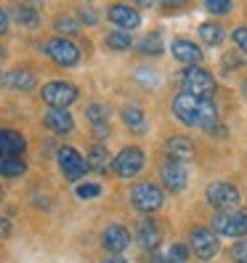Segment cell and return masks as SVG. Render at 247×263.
Here are the masks:
<instances>
[{"label": "cell", "instance_id": "cell-37", "mask_svg": "<svg viewBox=\"0 0 247 263\" xmlns=\"http://www.w3.org/2000/svg\"><path fill=\"white\" fill-rule=\"evenodd\" d=\"M8 32V13L0 8V35H6Z\"/></svg>", "mask_w": 247, "mask_h": 263}, {"label": "cell", "instance_id": "cell-34", "mask_svg": "<svg viewBox=\"0 0 247 263\" xmlns=\"http://www.w3.org/2000/svg\"><path fill=\"white\" fill-rule=\"evenodd\" d=\"M231 37H234L237 48L247 53V27H237V29H234V35H231Z\"/></svg>", "mask_w": 247, "mask_h": 263}, {"label": "cell", "instance_id": "cell-40", "mask_svg": "<svg viewBox=\"0 0 247 263\" xmlns=\"http://www.w3.org/2000/svg\"><path fill=\"white\" fill-rule=\"evenodd\" d=\"M104 263H128L125 258H120V255H112V258H106Z\"/></svg>", "mask_w": 247, "mask_h": 263}, {"label": "cell", "instance_id": "cell-21", "mask_svg": "<svg viewBox=\"0 0 247 263\" xmlns=\"http://www.w3.org/2000/svg\"><path fill=\"white\" fill-rule=\"evenodd\" d=\"M122 122L136 130V133H144L146 130V115L141 112V106H136V104H128L125 109H122Z\"/></svg>", "mask_w": 247, "mask_h": 263}, {"label": "cell", "instance_id": "cell-6", "mask_svg": "<svg viewBox=\"0 0 247 263\" xmlns=\"http://www.w3.org/2000/svg\"><path fill=\"white\" fill-rule=\"evenodd\" d=\"M45 53H48L59 67H77L80 64V48H77L69 37L45 40Z\"/></svg>", "mask_w": 247, "mask_h": 263}, {"label": "cell", "instance_id": "cell-2", "mask_svg": "<svg viewBox=\"0 0 247 263\" xmlns=\"http://www.w3.org/2000/svg\"><path fill=\"white\" fill-rule=\"evenodd\" d=\"M213 231L229 239H242L247 234V213L244 210H223L213 215Z\"/></svg>", "mask_w": 247, "mask_h": 263}, {"label": "cell", "instance_id": "cell-16", "mask_svg": "<svg viewBox=\"0 0 247 263\" xmlns=\"http://www.w3.org/2000/svg\"><path fill=\"white\" fill-rule=\"evenodd\" d=\"M43 122H45V128H48L51 133H56V136H64V133L74 130V120L67 109H48L45 117H43Z\"/></svg>", "mask_w": 247, "mask_h": 263}, {"label": "cell", "instance_id": "cell-22", "mask_svg": "<svg viewBox=\"0 0 247 263\" xmlns=\"http://www.w3.org/2000/svg\"><path fill=\"white\" fill-rule=\"evenodd\" d=\"M199 40L207 45H221L223 43V27L218 22H205L199 27Z\"/></svg>", "mask_w": 247, "mask_h": 263}, {"label": "cell", "instance_id": "cell-11", "mask_svg": "<svg viewBox=\"0 0 247 263\" xmlns=\"http://www.w3.org/2000/svg\"><path fill=\"white\" fill-rule=\"evenodd\" d=\"M160 178L165 183V189L167 192H183L186 189V183H189V173H186V167H183V162H176V160H165L160 165Z\"/></svg>", "mask_w": 247, "mask_h": 263}, {"label": "cell", "instance_id": "cell-43", "mask_svg": "<svg viewBox=\"0 0 247 263\" xmlns=\"http://www.w3.org/2000/svg\"><path fill=\"white\" fill-rule=\"evenodd\" d=\"M0 83H3V74H0Z\"/></svg>", "mask_w": 247, "mask_h": 263}, {"label": "cell", "instance_id": "cell-25", "mask_svg": "<svg viewBox=\"0 0 247 263\" xmlns=\"http://www.w3.org/2000/svg\"><path fill=\"white\" fill-rule=\"evenodd\" d=\"M13 13H16L19 24H24V27H29V29L40 24V13H37L35 8H29V6H16V8H13Z\"/></svg>", "mask_w": 247, "mask_h": 263}, {"label": "cell", "instance_id": "cell-39", "mask_svg": "<svg viewBox=\"0 0 247 263\" xmlns=\"http://www.w3.org/2000/svg\"><path fill=\"white\" fill-rule=\"evenodd\" d=\"M93 136L96 138H106V136H109V125H96L93 128Z\"/></svg>", "mask_w": 247, "mask_h": 263}, {"label": "cell", "instance_id": "cell-30", "mask_svg": "<svg viewBox=\"0 0 247 263\" xmlns=\"http://www.w3.org/2000/svg\"><path fill=\"white\" fill-rule=\"evenodd\" d=\"M205 8H207L210 13H218V16H223V13H231V8H234V6H231L229 0H207Z\"/></svg>", "mask_w": 247, "mask_h": 263}, {"label": "cell", "instance_id": "cell-14", "mask_svg": "<svg viewBox=\"0 0 247 263\" xmlns=\"http://www.w3.org/2000/svg\"><path fill=\"white\" fill-rule=\"evenodd\" d=\"M101 245H104V250H109V253H122V250H128V245H130V231L125 226H120V223H112V226H106L104 229V234H101Z\"/></svg>", "mask_w": 247, "mask_h": 263}, {"label": "cell", "instance_id": "cell-41", "mask_svg": "<svg viewBox=\"0 0 247 263\" xmlns=\"http://www.w3.org/2000/svg\"><path fill=\"white\" fill-rule=\"evenodd\" d=\"M242 93L247 96V80H242Z\"/></svg>", "mask_w": 247, "mask_h": 263}, {"label": "cell", "instance_id": "cell-23", "mask_svg": "<svg viewBox=\"0 0 247 263\" xmlns=\"http://www.w3.org/2000/svg\"><path fill=\"white\" fill-rule=\"evenodd\" d=\"M85 117H88V122H90V125H109V106H106V104H90L88 106V109H85Z\"/></svg>", "mask_w": 247, "mask_h": 263}, {"label": "cell", "instance_id": "cell-4", "mask_svg": "<svg viewBox=\"0 0 247 263\" xmlns=\"http://www.w3.org/2000/svg\"><path fill=\"white\" fill-rule=\"evenodd\" d=\"M56 160H59V167H61V176H64L67 181H80V178H85V173L90 170L88 160L74 146H59Z\"/></svg>", "mask_w": 247, "mask_h": 263}, {"label": "cell", "instance_id": "cell-18", "mask_svg": "<svg viewBox=\"0 0 247 263\" xmlns=\"http://www.w3.org/2000/svg\"><path fill=\"white\" fill-rule=\"evenodd\" d=\"M165 152H167L170 160L186 162V160L194 157V144H192V138H186V136H173V138L165 141Z\"/></svg>", "mask_w": 247, "mask_h": 263}, {"label": "cell", "instance_id": "cell-42", "mask_svg": "<svg viewBox=\"0 0 247 263\" xmlns=\"http://www.w3.org/2000/svg\"><path fill=\"white\" fill-rule=\"evenodd\" d=\"M6 59V51H3V45H0V61H3Z\"/></svg>", "mask_w": 247, "mask_h": 263}, {"label": "cell", "instance_id": "cell-19", "mask_svg": "<svg viewBox=\"0 0 247 263\" xmlns=\"http://www.w3.org/2000/svg\"><path fill=\"white\" fill-rule=\"evenodd\" d=\"M3 85L11 90H32L37 83H35V74L29 69H11L3 74Z\"/></svg>", "mask_w": 247, "mask_h": 263}, {"label": "cell", "instance_id": "cell-3", "mask_svg": "<svg viewBox=\"0 0 247 263\" xmlns=\"http://www.w3.org/2000/svg\"><path fill=\"white\" fill-rule=\"evenodd\" d=\"M130 202H133V208L138 213H154V210L162 208L165 194H162V189L157 186V183L141 181V183H136V186L130 189Z\"/></svg>", "mask_w": 247, "mask_h": 263}, {"label": "cell", "instance_id": "cell-13", "mask_svg": "<svg viewBox=\"0 0 247 263\" xmlns=\"http://www.w3.org/2000/svg\"><path fill=\"white\" fill-rule=\"evenodd\" d=\"M170 53L176 61H181V64L186 67H199V61H202V51H199V45L186 40V37H176L170 43Z\"/></svg>", "mask_w": 247, "mask_h": 263}, {"label": "cell", "instance_id": "cell-10", "mask_svg": "<svg viewBox=\"0 0 247 263\" xmlns=\"http://www.w3.org/2000/svg\"><path fill=\"white\" fill-rule=\"evenodd\" d=\"M205 197H207V202L213 208H218V210H234L239 205V189L234 186V183H226V181L210 183Z\"/></svg>", "mask_w": 247, "mask_h": 263}, {"label": "cell", "instance_id": "cell-15", "mask_svg": "<svg viewBox=\"0 0 247 263\" xmlns=\"http://www.w3.org/2000/svg\"><path fill=\"white\" fill-rule=\"evenodd\" d=\"M136 242L144 247V250H149V253H154L160 247V242H162V231H160V226L154 223L151 218H144L141 223H138V229H136Z\"/></svg>", "mask_w": 247, "mask_h": 263}, {"label": "cell", "instance_id": "cell-36", "mask_svg": "<svg viewBox=\"0 0 247 263\" xmlns=\"http://www.w3.org/2000/svg\"><path fill=\"white\" fill-rule=\"evenodd\" d=\"M0 237H11V221L0 215Z\"/></svg>", "mask_w": 247, "mask_h": 263}, {"label": "cell", "instance_id": "cell-32", "mask_svg": "<svg viewBox=\"0 0 247 263\" xmlns=\"http://www.w3.org/2000/svg\"><path fill=\"white\" fill-rule=\"evenodd\" d=\"M231 260L234 263H247V239H242V242H237L234 247H231Z\"/></svg>", "mask_w": 247, "mask_h": 263}, {"label": "cell", "instance_id": "cell-31", "mask_svg": "<svg viewBox=\"0 0 247 263\" xmlns=\"http://www.w3.org/2000/svg\"><path fill=\"white\" fill-rule=\"evenodd\" d=\"M56 29L61 35H77L80 32V24H77L74 19H56Z\"/></svg>", "mask_w": 247, "mask_h": 263}, {"label": "cell", "instance_id": "cell-9", "mask_svg": "<svg viewBox=\"0 0 247 263\" xmlns=\"http://www.w3.org/2000/svg\"><path fill=\"white\" fill-rule=\"evenodd\" d=\"M112 170L120 178H133L144 170V152L138 146H125L112 162Z\"/></svg>", "mask_w": 247, "mask_h": 263}, {"label": "cell", "instance_id": "cell-26", "mask_svg": "<svg viewBox=\"0 0 247 263\" xmlns=\"http://www.w3.org/2000/svg\"><path fill=\"white\" fill-rule=\"evenodd\" d=\"M106 45H109L112 51H128L130 45H133V40H130L128 32L117 29V32H109V35H106Z\"/></svg>", "mask_w": 247, "mask_h": 263}, {"label": "cell", "instance_id": "cell-28", "mask_svg": "<svg viewBox=\"0 0 247 263\" xmlns=\"http://www.w3.org/2000/svg\"><path fill=\"white\" fill-rule=\"evenodd\" d=\"M167 260H170V263H186V260H189V247L181 245V242H176L170 250H167Z\"/></svg>", "mask_w": 247, "mask_h": 263}, {"label": "cell", "instance_id": "cell-24", "mask_svg": "<svg viewBox=\"0 0 247 263\" xmlns=\"http://www.w3.org/2000/svg\"><path fill=\"white\" fill-rule=\"evenodd\" d=\"M24 162L19 157H6V160H0V176H6V178H16L24 173Z\"/></svg>", "mask_w": 247, "mask_h": 263}, {"label": "cell", "instance_id": "cell-17", "mask_svg": "<svg viewBox=\"0 0 247 263\" xmlns=\"http://www.w3.org/2000/svg\"><path fill=\"white\" fill-rule=\"evenodd\" d=\"M27 141H24V136L19 130H0V160H6V157H19V154L24 152Z\"/></svg>", "mask_w": 247, "mask_h": 263}, {"label": "cell", "instance_id": "cell-5", "mask_svg": "<svg viewBox=\"0 0 247 263\" xmlns=\"http://www.w3.org/2000/svg\"><path fill=\"white\" fill-rule=\"evenodd\" d=\"M181 83H183V88H186V93L199 96V99H207L215 90V77L202 67H186L183 74H181Z\"/></svg>", "mask_w": 247, "mask_h": 263}, {"label": "cell", "instance_id": "cell-33", "mask_svg": "<svg viewBox=\"0 0 247 263\" xmlns=\"http://www.w3.org/2000/svg\"><path fill=\"white\" fill-rule=\"evenodd\" d=\"M136 80L144 83V88H154V85H157V74H154L151 69H138L136 72Z\"/></svg>", "mask_w": 247, "mask_h": 263}, {"label": "cell", "instance_id": "cell-35", "mask_svg": "<svg viewBox=\"0 0 247 263\" xmlns=\"http://www.w3.org/2000/svg\"><path fill=\"white\" fill-rule=\"evenodd\" d=\"M77 13H80V19H85V24H99V13H96L93 8H85V6H83Z\"/></svg>", "mask_w": 247, "mask_h": 263}, {"label": "cell", "instance_id": "cell-27", "mask_svg": "<svg viewBox=\"0 0 247 263\" xmlns=\"http://www.w3.org/2000/svg\"><path fill=\"white\" fill-rule=\"evenodd\" d=\"M138 51H141V53H151V56L162 53V40H160V35H157V32L146 35L141 43H138Z\"/></svg>", "mask_w": 247, "mask_h": 263}, {"label": "cell", "instance_id": "cell-8", "mask_svg": "<svg viewBox=\"0 0 247 263\" xmlns=\"http://www.w3.org/2000/svg\"><path fill=\"white\" fill-rule=\"evenodd\" d=\"M43 101L51 106V109H67V106L77 99V88L72 83H64V80H53L48 85H43Z\"/></svg>", "mask_w": 247, "mask_h": 263}, {"label": "cell", "instance_id": "cell-29", "mask_svg": "<svg viewBox=\"0 0 247 263\" xmlns=\"http://www.w3.org/2000/svg\"><path fill=\"white\" fill-rule=\"evenodd\" d=\"M74 192H77V197H80V199H93V197L101 194V186H99V183H80Z\"/></svg>", "mask_w": 247, "mask_h": 263}, {"label": "cell", "instance_id": "cell-20", "mask_svg": "<svg viewBox=\"0 0 247 263\" xmlns=\"http://www.w3.org/2000/svg\"><path fill=\"white\" fill-rule=\"evenodd\" d=\"M112 157H109V152H106L101 144H96V146H90V152H88V167L93 170V173H106V170L112 167Z\"/></svg>", "mask_w": 247, "mask_h": 263}, {"label": "cell", "instance_id": "cell-38", "mask_svg": "<svg viewBox=\"0 0 247 263\" xmlns=\"http://www.w3.org/2000/svg\"><path fill=\"white\" fill-rule=\"evenodd\" d=\"M223 64H226V72H231V69H237V67H239V59H237V56H226V59H223Z\"/></svg>", "mask_w": 247, "mask_h": 263}, {"label": "cell", "instance_id": "cell-1", "mask_svg": "<svg viewBox=\"0 0 247 263\" xmlns=\"http://www.w3.org/2000/svg\"><path fill=\"white\" fill-rule=\"evenodd\" d=\"M173 115L189 128H202V130H213L218 128V109L210 99H199L192 93H178L173 99Z\"/></svg>", "mask_w": 247, "mask_h": 263}, {"label": "cell", "instance_id": "cell-7", "mask_svg": "<svg viewBox=\"0 0 247 263\" xmlns=\"http://www.w3.org/2000/svg\"><path fill=\"white\" fill-rule=\"evenodd\" d=\"M189 242H192V253L199 260H213L215 255H218V237H215L213 229H205V226L192 229Z\"/></svg>", "mask_w": 247, "mask_h": 263}, {"label": "cell", "instance_id": "cell-44", "mask_svg": "<svg viewBox=\"0 0 247 263\" xmlns=\"http://www.w3.org/2000/svg\"><path fill=\"white\" fill-rule=\"evenodd\" d=\"M0 197H3V189H0Z\"/></svg>", "mask_w": 247, "mask_h": 263}, {"label": "cell", "instance_id": "cell-12", "mask_svg": "<svg viewBox=\"0 0 247 263\" xmlns=\"http://www.w3.org/2000/svg\"><path fill=\"white\" fill-rule=\"evenodd\" d=\"M106 16H109V22H112L115 27H120L122 32H130V29L141 27V13H138L133 6H128V3L109 6V11H106Z\"/></svg>", "mask_w": 247, "mask_h": 263}]
</instances>
